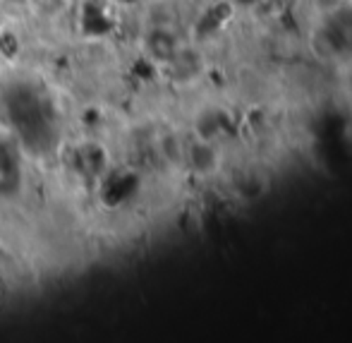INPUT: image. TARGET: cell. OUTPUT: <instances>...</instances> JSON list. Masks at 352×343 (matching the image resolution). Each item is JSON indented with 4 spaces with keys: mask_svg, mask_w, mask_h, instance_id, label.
Masks as SVG:
<instances>
[{
    "mask_svg": "<svg viewBox=\"0 0 352 343\" xmlns=\"http://www.w3.org/2000/svg\"><path fill=\"white\" fill-rule=\"evenodd\" d=\"M182 168L192 173V176L201 178V180H211L221 173L223 168V152L218 147L216 139L206 137H192L185 139V149H182Z\"/></svg>",
    "mask_w": 352,
    "mask_h": 343,
    "instance_id": "obj_1",
    "label": "cell"
},
{
    "mask_svg": "<svg viewBox=\"0 0 352 343\" xmlns=\"http://www.w3.org/2000/svg\"><path fill=\"white\" fill-rule=\"evenodd\" d=\"M185 46L180 32L173 24H148L142 34V51L148 58V63L166 70L175 61L180 48Z\"/></svg>",
    "mask_w": 352,
    "mask_h": 343,
    "instance_id": "obj_2",
    "label": "cell"
},
{
    "mask_svg": "<svg viewBox=\"0 0 352 343\" xmlns=\"http://www.w3.org/2000/svg\"><path fill=\"white\" fill-rule=\"evenodd\" d=\"M17 158L10 152L0 149V180H3V190L17 183Z\"/></svg>",
    "mask_w": 352,
    "mask_h": 343,
    "instance_id": "obj_3",
    "label": "cell"
},
{
    "mask_svg": "<svg viewBox=\"0 0 352 343\" xmlns=\"http://www.w3.org/2000/svg\"><path fill=\"white\" fill-rule=\"evenodd\" d=\"M5 10H12V12H24L34 5V0H0Z\"/></svg>",
    "mask_w": 352,
    "mask_h": 343,
    "instance_id": "obj_4",
    "label": "cell"
},
{
    "mask_svg": "<svg viewBox=\"0 0 352 343\" xmlns=\"http://www.w3.org/2000/svg\"><path fill=\"white\" fill-rule=\"evenodd\" d=\"M345 67H348V77H350V84H352V61L348 63V65H345Z\"/></svg>",
    "mask_w": 352,
    "mask_h": 343,
    "instance_id": "obj_5",
    "label": "cell"
}]
</instances>
